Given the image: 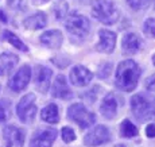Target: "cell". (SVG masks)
Instances as JSON below:
<instances>
[{
  "label": "cell",
  "instance_id": "4fadbf2b",
  "mask_svg": "<svg viewBox=\"0 0 155 147\" xmlns=\"http://www.w3.org/2000/svg\"><path fill=\"white\" fill-rule=\"evenodd\" d=\"M93 79V73L82 65H77L70 70L69 80L74 86H86Z\"/></svg>",
  "mask_w": 155,
  "mask_h": 147
},
{
  "label": "cell",
  "instance_id": "5b68a950",
  "mask_svg": "<svg viewBox=\"0 0 155 147\" xmlns=\"http://www.w3.org/2000/svg\"><path fill=\"white\" fill-rule=\"evenodd\" d=\"M65 28L70 32L71 35L78 38H84L91 31V23L89 19L84 15H80L77 12H71L66 16L65 20Z\"/></svg>",
  "mask_w": 155,
  "mask_h": 147
},
{
  "label": "cell",
  "instance_id": "4316f807",
  "mask_svg": "<svg viewBox=\"0 0 155 147\" xmlns=\"http://www.w3.org/2000/svg\"><path fill=\"white\" fill-rule=\"evenodd\" d=\"M154 26H155V20L153 18H148L144 22V25H143V31L148 38H154Z\"/></svg>",
  "mask_w": 155,
  "mask_h": 147
},
{
  "label": "cell",
  "instance_id": "277c9868",
  "mask_svg": "<svg viewBox=\"0 0 155 147\" xmlns=\"http://www.w3.org/2000/svg\"><path fill=\"white\" fill-rule=\"evenodd\" d=\"M131 112L139 122H146L154 116V103L144 93H138L131 99Z\"/></svg>",
  "mask_w": 155,
  "mask_h": 147
},
{
  "label": "cell",
  "instance_id": "d6a6232c",
  "mask_svg": "<svg viewBox=\"0 0 155 147\" xmlns=\"http://www.w3.org/2000/svg\"><path fill=\"white\" fill-rule=\"evenodd\" d=\"M32 2H34L35 4H43V3L49 2V0H32Z\"/></svg>",
  "mask_w": 155,
  "mask_h": 147
},
{
  "label": "cell",
  "instance_id": "d6986e66",
  "mask_svg": "<svg viewBox=\"0 0 155 147\" xmlns=\"http://www.w3.org/2000/svg\"><path fill=\"white\" fill-rule=\"evenodd\" d=\"M46 25H47V16L43 12H37L31 15V16L26 18L25 22H23L25 28L31 30V31H37V30L43 28V27H46Z\"/></svg>",
  "mask_w": 155,
  "mask_h": 147
},
{
  "label": "cell",
  "instance_id": "4dcf8cb0",
  "mask_svg": "<svg viewBox=\"0 0 155 147\" xmlns=\"http://www.w3.org/2000/svg\"><path fill=\"white\" fill-rule=\"evenodd\" d=\"M146 135H147L148 138H154L155 136V125H154V123H150V124L146 127Z\"/></svg>",
  "mask_w": 155,
  "mask_h": 147
},
{
  "label": "cell",
  "instance_id": "484cf974",
  "mask_svg": "<svg viewBox=\"0 0 155 147\" xmlns=\"http://www.w3.org/2000/svg\"><path fill=\"white\" fill-rule=\"evenodd\" d=\"M55 11V18L57 19H62L68 15V4L64 2H58V4H55L54 7Z\"/></svg>",
  "mask_w": 155,
  "mask_h": 147
},
{
  "label": "cell",
  "instance_id": "603a6c76",
  "mask_svg": "<svg viewBox=\"0 0 155 147\" xmlns=\"http://www.w3.org/2000/svg\"><path fill=\"white\" fill-rule=\"evenodd\" d=\"M151 3H153V0H127V4L135 11L147 10L151 5Z\"/></svg>",
  "mask_w": 155,
  "mask_h": 147
},
{
  "label": "cell",
  "instance_id": "9c48e42d",
  "mask_svg": "<svg viewBox=\"0 0 155 147\" xmlns=\"http://www.w3.org/2000/svg\"><path fill=\"white\" fill-rule=\"evenodd\" d=\"M30 80H31V68L28 65H25L10 79L8 88L15 93H19V92H23L26 89Z\"/></svg>",
  "mask_w": 155,
  "mask_h": 147
},
{
  "label": "cell",
  "instance_id": "9a60e30c",
  "mask_svg": "<svg viewBox=\"0 0 155 147\" xmlns=\"http://www.w3.org/2000/svg\"><path fill=\"white\" fill-rule=\"evenodd\" d=\"M51 96L54 99H61V100H70L73 97V92L69 89L65 76L59 74L58 77H55L51 88Z\"/></svg>",
  "mask_w": 155,
  "mask_h": 147
},
{
  "label": "cell",
  "instance_id": "d4e9b609",
  "mask_svg": "<svg viewBox=\"0 0 155 147\" xmlns=\"http://www.w3.org/2000/svg\"><path fill=\"white\" fill-rule=\"evenodd\" d=\"M61 136H62V140L65 143H71L76 140V132L73 131V128L70 127H64L61 131Z\"/></svg>",
  "mask_w": 155,
  "mask_h": 147
},
{
  "label": "cell",
  "instance_id": "3957f363",
  "mask_svg": "<svg viewBox=\"0 0 155 147\" xmlns=\"http://www.w3.org/2000/svg\"><path fill=\"white\" fill-rule=\"evenodd\" d=\"M66 116L69 120L76 123L81 130H86V128H89L91 125H93L96 123V115L93 112H91L82 103L71 104L69 109H68Z\"/></svg>",
  "mask_w": 155,
  "mask_h": 147
},
{
  "label": "cell",
  "instance_id": "ffe728a7",
  "mask_svg": "<svg viewBox=\"0 0 155 147\" xmlns=\"http://www.w3.org/2000/svg\"><path fill=\"white\" fill-rule=\"evenodd\" d=\"M41 118L43 122L49 123V124H55L59 122V111L55 104H47L46 107L41 112Z\"/></svg>",
  "mask_w": 155,
  "mask_h": 147
},
{
  "label": "cell",
  "instance_id": "30bf717a",
  "mask_svg": "<svg viewBox=\"0 0 155 147\" xmlns=\"http://www.w3.org/2000/svg\"><path fill=\"white\" fill-rule=\"evenodd\" d=\"M58 132L54 128H41L32 135L30 147H53Z\"/></svg>",
  "mask_w": 155,
  "mask_h": 147
},
{
  "label": "cell",
  "instance_id": "e0dca14e",
  "mask_svg": "<svg viewBox=\"0 0 155 147\" xmlns=\"http://www.w3.org/2000/svg\"><path fill=\"white\" fill-rule=\"evenodd\" d=\"M41 43L49 49H59L64 43V35L59 30H49L41 35Z\"/></svg>",
  "mask_w": 155,
  "mask_h": 147
},
{
  "label": "cell",
  "instance_id": "44dd1931",
  "mask_svg": "<svg viewBox=\"0 0 155 147\" xmlns=\"http://www.w3.org/2000/svg\"><path fill=\"white\" fill-rule=\"evenodd\" d=\"M2 39L5 41V42H8L10 45H12L15 49L20 50V52H23V53H27L28 52V47L23 43L22 39H20L16 34H14L12 31H10V30H4V31L2 32Z\"/></svg>",
  "mask_w": 155,
  "mask_h": 147
},
{
  "label": "cell",
  "instance_id": "cb8c5ba5",
  "mask_svg": "<svg viewBox=\"0 0 155 147\" xmlns=\"http://www.w3.org/2000/svg\"><path fill=\"white\" fill-rule=\"evenodd\" d=\"M10 101L2 100L0 101V123L7 122V119L10 118Z\"/></svg>",
  "mask_w": 155,
  "mask_h": 147
},
{
  "label": "cell",
  "instance_id": "83f0119b",
  "mask_svg": "<svg viewBox=\"0 0 155 147\" xmlns=\"http://www.w3.org/2000/svg\"><path fill=\"white\" fill-rule=\"evenodd\" d=\"M109 72H111V64H109V62H105V64L99 69V72H97L99 79H107L108 74H109Z\"/></svg>",
  "mask_w": 155,
  "mask_h": 147
},
{
  "label": "cell",
  "instance_id": "7a4b0ae2",
  "mask_svg": "<svg viewBox=\"0 0 155 147\" xmlns=\"http://www.w3.org/2000/svg\"><path fill=\"white\" fill-rule=\"evenodd\" d=\"M92 15L104 25H115L120 18L116 4L109 0H96L92 5Z\"/></svg>",
  "mask_w": 155,
  "mask_h": 147
},
{
  "label": "cell",
  "instance_id": "5bb4252c",
  "mask_svg": "<svg viewBox=\"0 0 155 147\" xmlns=\"http://www.w3.org/2000/svg\"><path fill=\"white\" fill-rule=\"evenodd\" d=\"M117 111H119V100L116 97V95L115 93L105 95V97L101 100V104H100L101 115L105 119H108V120H112V119L116 118Z\"/></svg>",
  "mask_w": 155,
  "mask_h": 147
},
{
  "label": "cell",
  "instance_id": "7c38bea8",
  "mask_svg": "<svg viewBox=\"0 0 155 147\" xmlns=\"http://www.w3.org/2000/svg\"><path fill=\"white\" fill-rule=\"evenodd\" d=\"M116 39H117V35L113 31L107 28H101L99 31V43L96 45V50L100 53L111 54L115 50Z\"/></svg>",
  "mask_w": 155,
  "mask_h": 147
},
{
  "label": "cell",
  "instance_id": "52a82bcc",
  "mask_svg": "<svg viewBox=\"0 0 155 147\" xmlns=\"http://www.w3.org/2000/svg\"><path fill=\"white\" fill-rule=\"evenodd\" d=\"M111 140V132L108 127L100 124L92 128L88 134L84 136V145L88 147H97L101 145H105Z\"/></svg>",
  "mask_w": 155,
  "mask_h": 147
},
{
  "label": "cell",
  "instance_id": "7402d4cb",
  "mask_svg": "<svg viewBox=\"0 0 155 147\" xmlns=\"http://www.w3.org/2000/svg\"><path fill=\"white\" fill-rule=\"evenodd\" d=\"M138 127L134 124L130 119H124L120 124V136L131 139L134 136H138Z\"/></svg>",
  "mask_w": 155,
  "mask_h": 147
},
{
  "label": "cell",
  "instance_id": "2e32d148",
  "mask_svg": "<svg viewBox=\"0 0 155 147\" xmlns=\"http://www.w3.org/2000/svg\"><path fill=\"white\" fill-rule=\"evenodd\" d=\"M143 42L138 34L135 32H127L123 37L121 41V50L126 55H134V54L139 53L142 49Z\"/></svg>",
  "mask_w": 155,
  "mask_h": 147
},
{
  "label": "cell",
  "instance_id": "ba28073f",
  "mask_svg": "<svg viewBox=\"0 0 155 147\" xmlns=\"http://www.w3.org/2000/svg\"><path fill=\"white\" fill-rule=\"evenodd\" d=\"M3 138H4V147H23L26 140V132L23 128L14 124H8L3 130Z\"/></svg>",
  "mask_w": 155,
  "mask_h": 147
},
{
  "label": "cell",
  "instance_id": "8fae6325",
  "mask_svg": "<svg viewBox=\"0 0 155 147\" xmlns=\"http://www.w3.org/2000/svg\"><path fill=\"white\" fill-rule=\"evenodd\" d=\"M53 70L43 65H38L34 70V84L35 88L41 92V93H47L50 88V81H51Z\"/></svg>",
  "mask_w": 155,
  "mask_h": 147
},
{
  "label": "cell",
  "instance_id": "f546056e",
  "mask_svg": "<svg viewBox=\"0 0 155 147\" xmlns=\"http://www.w3.org/2000/svg\"><path fill=\"white\" fill-rule=\"evenodd\" d=\"M144 85H146V88H147L148 92H153L154 88H155V85H154V76H150V77H148V79L146 80Z\"/></svg>",
  "mask_w": 155,
  "mask_h": 147
},
{
  "label": "cell",
  "instance_id": "6da1fadb",
  "mask_svg": "<svg viewBox=\"0 0 155 147\" xmlns=\"http://www.w3.org/2000/svg\"><path fill=\"white\" fill-rule=\"evenodd\" d=\"M142 74V69L134 59H126L119 64L116 69L115 84L120 91L132 92L138 86L139 79Z\"/></svg>",
  "mask_w": 155,
  "mask_h": 147
},
{
  "label": "cell",
  "instance_id": "8992f818",
  "mask_svg": "<svg viewBox=\"0 0 155 147\" xmlns=\"http://www.w3.org/2000/svg\"><path fill=\"white\" fill-rule=\"evenodd\" d=\"M16 115L22 123H32L37 116V99L34 93H27L20 99L16 105Z\"/></svg>",
  "mask_w": 155,
  "mask_h": 147
},
{
  "label": "cell",
  "instance_id": "ac0fdd59",
  "mask_svg": "<svg viewBox=\"0 0 155 147\" xmlns=\"http://www.w3.org/2000/svg\"><path fill=\"white\" fill-rule=\"evenodd\" d=\"M19 62V57L11 52L0 54V76H8Z\"/></svg>",
  "mask_w": 155,
  "mask_h": 147
},
{
  "label": "cell",
  "instance_id": "1f68e13d",
  "mask_svg": "<svg viewBox=\"0 0 155 147\" xmlns=\"http://www.w3.org/2000/svg\"><path fill=\"white\" fill-rule=\"evenodd\" d=\"M5 22H7V16H5V14L3 11H0V23H5Z\"/></svg>",
  "mask_w": 155,
  "mask_h": 147
},
{
  "label": "cell",
  "instance_id": "f1b7e54d",
  "mask_svg": "<svg viewBox=\"0 0 155 147\" xmlns=\"http://www.w3.org/2000/svg\"><path fill=\"white\" fill-rule=\"evenodd\" d=\"M8 4L12 8H16V10H25L26 8V0H10Z\"/></svg>",
  "mask_w": 155,
  "mask_h": 147
}]
</instances>
